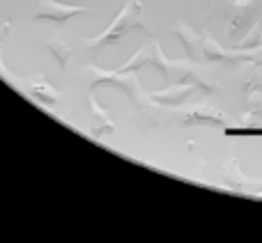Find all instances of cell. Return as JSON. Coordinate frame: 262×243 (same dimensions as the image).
<instances>
[{"label":"cell","mask_w":262,"mask_h":243,"mask_svg":"<svg viewBox=\"0 0 262 243\" xmlns=\"http://www.w3.org/2000/svg\"><path fill=\"white\" fill-rule=\"evenodd\" d=\"M134 30L149 32V28L143 23V5H140V0H129L101 35L92 37V39H83V41H85V48L90 51L92 55H97L99 51H104V48H108V46H115L118 41H122L124 37L131 35Z\"/></svg>","instance_id":"6da1fadb"},{"label":"cell","mask_w":262,"mask_h":243,"mask_svg":"<svg viewBox=\"0 0 262 243\" xmlns=\"http://www.w3.org/2000/svg\"><path fill=\"white\" fill-rule=\"evenodd\" d=\"M149 67L159 69L170 85H193V87H198L203 94H212L214 92V85L205 83L203 78L193 71V67H189V64H184V62L168 60L159 44L149 46Z\"/></svg>","instance_id":"7a4b0ae2"},{"label":"cell","mask_w":262,"mask_h":243,"mask_svg":"<svg viewBox=\"0 0 262 243\" xmlns=\"http://www.w3.org/2000/svg\"><path fill=\"white\" fill-rule=\"evenodd\" d=\"M85 71H90V92H95L97 87H101V85H108V87H115L118 92H122V94H127L134 104L140 101L143 90H140V83L134 78V74H124V71H120V69H115V71H104V69L95 67V64H90Z\"/></svg>","instance_id":"3957f363"},{"label":"cell","mask_w":262,"mask_h":243,"mask_svg":"<svg viewBox=\"0 0 262 243\" xmlns=\"http://www.w3.org/2000/svg\"><path fill=\"white\" fill-rule=\"evenodd\" d=\"M30 3L35 21H51L55 26H64L74 16H81L88 12L85 5H64L60 0H30Z\"/></svg>","instance_id":"277c9868"},{"label":"cell","mask_w":262,"mask_h":243,"mask_svg":"<svg viewBox=\"0 0 262 243\" xmlns=\"http://www.w3.org/2000/svg\"><path fill=\"white\" fill-rule=\"evenodd\" d=\"M232 5V16H230V37L246 35L253 28V23H258L260 16V5L258 0H230Z\"/></svg>","instance_id":"5b68a950"},{"label":"cell","mask_w":262,"mask_h":243,"mask_svg":"<svg viewBox=\"0 0 262 243\" xmlns=\"http://www.w3.org/2000/svg\"><path fill=\"white\" fill-rule=\"evenodd\" d=\"M195 92H200V90L193 85H170L168 90H161V92H147V99L157 106L180 108V106H184Z\"/></svg>","instance_id":"8992f818"},{"label":"cell","mask_w":262,"mask_h":243,"mask_svg":"<svg viewBox=\"0 0 262 243\" xmlns=\"http://www.w3.org/2000/svg\"><path fill=\"white\" fill-rule=\"evenodd\" d=\"M172 35L180 37L189 62H198V58H203V37H200L195 30H191L184 21H177L175 26H172Z\"/></svg>","instance_id":"52a82bcc"},{"label":"cell","mask_w":262,"mask_h":243,"mask_svg":"<svg viewBox=\"0 0 262 243\" xmlns=\"http://www.w3.org/2000/svg\"><path fill=\"white\" fill-rule=\"evenodd\" d=\"M26 90H28V94H30V99H35L37 104L44 106V108H49V110L53 108L60 99V92L55 90L44 76H37V78H32V81H28Z\"/></svg>","instance_id":"ba28073f"},{"label":"cell","mask_w":262,"mask_h":243,"mask_svg":"<svg viewBox=\"0 0 262 243\" xmlns=\"http://www.w3.org/2000/svg\"><path fill=\"white\" fill-rule=\"evenodd\" d=\"M88 104H90V133L95 135V138L115 133V121L111 119V113L104 106L97 104L92 92H90V96H88Z\"/></svg>","instance_id":"9c48e42d"},{"label":"cell","mask_w":262,"mask_h":243,"mask_svg":"<svg viewBox=\"0 0 262 243\" xmlns=\"http://www.w3.org/2000/svg\"><path fill=\"white\" fill-rule=\"evenodd\" d=\"M198 124H207V126H226L228 119L223 117V113L209 108V106H200L193 108L189 113H184V126H198Z\"/></svg>","instance_id":"30bf717a"},{"label":"cell","mask_w":262,"mask_h":243,"mask_svg":"<svg viewBox=\"0 0 262 243\" xmlns=\"http://www.w3.org/2000/svg\"><path fill=\"white\" fill-rule=\"evenodd\" d=\"M46 51H49L51 55H53V60L58 62L60 69H67L69 64V55H72V46L67 44V41H62L60 37H53V39H46L44 41Z\"/></svg>","instance_id":"8fae6325"},{"label":"cell","mask_w":262,"mask_h":243,"mask_svg":"<svg viewBox=\"0 0 262 243\" xmlns=\"http://www.w3.org/2000/svg\"><path fill=\"white\" fill-rule=\"evenodd\" d=\"M143 67H149V46L147 48H138L136 51V55L129 60L124 67H120V71H124V74H136V71H140Z\"/></svg>","instance_id":"7c38bea8"},{"label":"cell","mask_w":262,"mask_h":243,"mask_svg":"<svg viewBox=\"0 0 262 243\" xmlns=\"http://www.w3.org/2000/svg\"><path fill=\"white\" fill-rule=\"evenodd\" d=\"M260 46H262V28L255 26L246 39H242L239 44H232L230 48L232 51H255V48H260Z\"/></svg>","instance_id":"4fadbf2b"},{"label":"cell","mask_w":262,"mask_h":243,"mask_svg":"<svg viewBox=\"0 0 262 243\" xmlns=\"http://www.w3.org/2000/svg\"><path fill=\"white\" fill-rule=\"evenodd\" d=\"M7 35H9V23L3 28V32H0V76L7 78V81H12V74H9L3 64V48H5V39H7Z\"/></svg>","instance_id":"5bb4252c"}]
</instances>
